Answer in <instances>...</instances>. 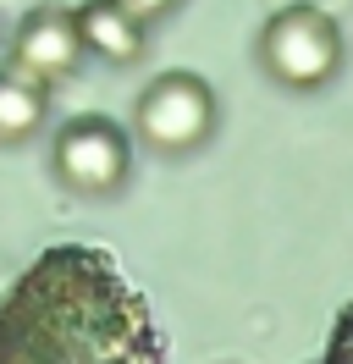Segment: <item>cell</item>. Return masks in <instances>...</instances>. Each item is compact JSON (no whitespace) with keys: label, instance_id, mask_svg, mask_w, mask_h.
Wrapping results in <instances>:
<instances>
[{"label":"cell","instance_id":"2","mask_svg":"<svg viewBox=\"0 0 353 364\" xmlns=\"http://www.w3.org/2000/svg\"><path fill=\"white\" fill-rule=\"evenodd\" d=\"M260 67L270 72V83L293 94L320 89L342 67V28L320 6H282L260 28Z\"/></svg>","mask_w":353,"mask_h":364},{"label":"cell","instance_id":"1","mask_svg":"<svg viewBox=\"0 0 353 364\" xmlns=\"http://www.w3.org/2000/svg\"><path fill=\"white\" fill-rule=\"evenodd\" d=\"M0 364H166L149 304L94 243L44 249L0 298Z\"/></svg>","mask_w":353,"mask_h":364},{"label":"cell","instance_id":"5","mask_svg":"<svg viewBox=\"0 0 353 364\" xmlns=\"http://www.w3.org/2000/svg\"><path fill=\"white\" fill-rule=\"evenodd\" d=\"M78 61H83V39H78L72 11H33V17L22 23L17 45H11V67L33 72L44 83L78 72Z\"/></svg>","mask_w":353,"mask_h":364},{"label":"cell","instance_id":"6","mask_svg":"<svg viewBox=\"0 0 353 364\" xmlns=\"http://www.w3.org/2000/svg\"><path fill=\"white\" fill-rule=\"evenodd\" d=\"M72 23H78L83 55H100L110 67H132L144 55V23L132 17L122 0H83L72 11Z\"/></svg>","mask_w":353,"mask_h":364},{"label":"cell","instance_id":"7","mask_svg":"<svg viewBox=\"0 0 353 364\" xmlns=\"http://www.w3.org/2000/svg\"><path fill=\"white\" fill-rule=\"evenodd\" d=\"M44 116H50V83L6 61L0 67V144L33 138L44 127Z\"/></svg>","mask_w":353,"mask_h":364},{"label":"cell","instance_id":"4","mask_svg":"<svg viewBox=\"0 0 353 364\" xmlns=\"http://www.w3.org/2000/svg\"><path fill=\"white\" fill-rule=\"evenodd\" d=\"M50 166L56 177L72 188V193H88V199H105L116 193L132 171V144L122 133L116 116H66L56 127V144H50Z\"/></svg>","mask_w":353,"mask_h":364},{"label":"cell","instance_id":"8","mask_svg":"<svg viewBox=\"0 0 353 364\" xmlns=\"http://www.w3.org/2000/svg\"><path fill=\"white\" fill-rule=\"evenodd\" d=\"M315 364H353V304L342 309V320H337V331H331V342H326V353Z\"/></svg>","mask_w":353,"mask_h":364},{"label":"cell","instance_id":"3","mask_svg":"<svg viewBox=\"0 0 353 364\" xmlns=\"http://www.w3.org/2000/svg\"><path fill=\"white\" fill-rule=\"evenodd\" d=\"M216 89L199 72H160L132 105V133L154 155H188L216 133Z\"/></svg>","mask_w":353,"mask_h":364},{"label":"cell","instance_id":"9","mask_svg":"<svg viewBox=\"0 0 353 364\" xmlns=\"http://www.w3.org/2000/svg\"><path fill=\"white\" fill-rule=\"evenodd\" d=\"M122 6H127L138 23H154V17H166V11H172L176 0H122Z\"/></svg>","mask_w":353,"mask_h":364}]
</instances>
